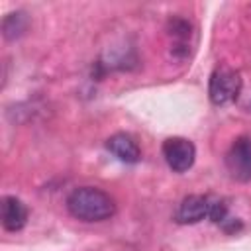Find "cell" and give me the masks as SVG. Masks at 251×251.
Masks as SVG:
<instances>
[{"label":"cell","instance_id":"cell-3","mask_svg":"<svg viewBox=\"0 0 251 251\" xmlns=\"http://www.w3.org/2000/svg\"><path fill=\"white\" fill-rule=\"evenodd\" d=\"M226 167L233 180L249 182L251 180V137H237L229 151L226 153Z\"/></svg>","mask_w":251,"mask_h":251},{"label":"cell","instance_id":"cell-5","mask_svg":"<svg viewBox=\"0 0 251 251\" xmlns=\"http://www.w3.org/2000/svg\"><path fill=\"white\" fill-rule=\"evenodd\" d=\"M210 204H212V196L190 194V196L182 198V202L178 204V208L175 212V220L178 224H196V222L208 218Z\"/></svg>","mask_w":251,"mask_h":251},{"label":"cell","instance_id":"cell-1","mask_svg":"<svg viewBox=\"0 0 251 251\" xmlns=\"http://www.w3.org/2000/svg\"><path fill=\"white\" fill-rule=\"evenodd\" d=\"M67 208L75 218L82 222H102L112 218L116 212V204L110 194L94 186L75 188L67 198Z\"/></svg>","mask_w":251,"mask_h":251},{"label":"cell","instance_id":"cell-8","mask_svg":"<svg viewBox=\"0 0 251 251\" xmlns=\"http://www.w3.org/2000/svg\"><path fill=\"white\" fill-rule=\"evenodd\" d=\"M27 27V18L24 12H16V14H8L4 18V24H2V29H4V35L8 39H14V37H20Z\"/></svg>","mask_w":251,"mask_h":251},{"label":"cell","instance_id":"cell-6","mask_svg":"<svg viewBox=\"0 0 251 251\" xmlns=\"http://www.w3.org/2000/svg\"><path fill=\"white\" fill-rule=\"evenodd\" d=\"M0 214H2V226L8 231H18L27 222V208L16 196H4L2 198Z\"/></svg>","mask_w":251,"mask_h":251},{"label":"cell","instance_id":"cell-4","mask_svg":"<svg viewBox=\"0 0 251 251\" xmlns=\"http://www.w3.org/2000/svg\"><path fill=\"white\" fill-rule=\"evenodd\" d=\"M163 157L175 173H184L194 165L196 147L186 137H169L163 143Z\"/></svg>","mask_w":251,"mask_h":251},{"label":"cell","instance_id":"cell-7","mask_svg":"<svg viewBox=\"0 0 251 251\" xmlns=\"http://www.w3.org/2000/svg\"><path fill=\"white\" fill-rule=\"evenodd\" d=\"M106 147H108V151L112 155H116L124 163L133 165V163H137L141 159V151H139L137 143L127 133H116V135H112L106 141Z\"/></svg>","mask_w":251,"mask_h":251},{"label":"cell","instance_id":"cell-2","mask_svg":"<svg viewBox=\"0 0 251 251\" xmlns=\"http://www.w3.org/2000/svg\"><path fill=\"white\" fill-rule=\"evenodd\" d=\"M241 92V76L231 69H216L210 76L208 94L214 106H227L237 100Z\"/></svg>","mask_w":251,"mask_h":251}]
</instances>
